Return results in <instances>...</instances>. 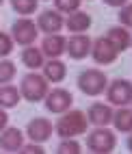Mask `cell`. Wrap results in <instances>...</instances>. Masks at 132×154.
Instances as JSON below:
<instances>
[{
    "instance_id": "603a6c76",
    "label": "cell",
    "mask_w": 132,
    "mask_h": 154,
    "mask_svg": "<svg viewBox=\"0 0 132 154\" xmlns=\"http://www.w3.org/2000/svg\"><path fill=\"white\" fill-rule=\"evenodd\" d=\"M56 152L58 154H80L82 150H80V143L76 141V137H72V139H61Z\"/></svg>"
},
{
    "instance_id": "5b68a950",
    "label": "cell",
    "mask_w": 132,
    "mask_h": 154,
    "mask_svg": "<svg viewBox=\"0 0 132 154\" xmlns=\"http://www.w3.org/2000/svg\"><path fill=\"white\" fill-rule=\"evenodd\" d=\"M106 98L108 104L115 106H128L132 102V83L126 78H117L106 87Z\"/></svg>"
},
{
    "instance_id": "4316f807",
    "label": "cell",
    "mask_w": 132,
    "mask_h": 154,
    "mask_svg": "<svg viewBox=\"0 0 132 154\" xmlns=\"http://www.w3.org/2000/svg\"><path fill=\"white\" fill-rule=\"evenodd\" d=\"M20 152L22 154H44V148H41V143H28V146H22L20 148Z\"/></svg>"
},
{
    "instance_id": "3957f363",
    "label": "cell",
    "mask_w": 132,
    "mask_h": 154,
    "mask_svg": "<svg viewBox=\"0 0 132 154\" xmlns=\"http://www.w3.org/2000/svg\"><path fill=\"white\" fill-rule=\"evenodd\" d=\"M108 87V78L102 69L89 67L85 72H80L78 76V89L82 91L85 96H102Z\"/></svg>"
},
{
    "instance_id": "484cf974",
    "label": "cell",
    "mask_w": 132,
    "mask_h": 154,
    "mask_svg": "<svg viewBox=\"0 0 132 154\" xmlns=\"http://www.w3.org/2000/svg\"><path fill=\"white\" fill-rule=\"evenodd\" d=\"M121 11L117 13V20L121 22V26H126V28H132V5H124V7H119Z\"/></svg>"
},
{
    "instance_id": "ffe728a7",
    "label": "cell",
    "mask_w": 132,
    "mask_h": 154,
    "mask_svg": "<svg viewBox=\"0 0 132 154\" xmlns=\"http://www.w3.org/2000/svg\"><path fill=\"white\" fill-rule=\"evenodd\" d=\"M20 89L13 87V85H0V106L2 109H13L20 104Z\"/></svg>"
},
{
    "instance_id": "7a4b0ae2",
    "label": "cell",
    "mask_w": 132,
    "mask_h": 154,
    "mask_svg": "<svg viewBox=\"0 0 132 154\" xmlns=\"http://www.w3.org/2000/svg\"><path fill=\"white\" fill-rule=\"evenodd\" d=\"M48 91H50L48 89V78L44 74H37V69L28 72L22 78V83H20V94L28 102H41Z\"/></svg>"
},
{
    "instance_id": "277c9868",
    "label": "cell",
    "mask_w": 132,
    "mask_h": 154,
    "mask_svg": "<svg viewBox=\"0 0 132 154\" xmlns=\"http://www.w3.org/2000/svg\"><path fill=\"white\" fill-rule=\"evenodd\" d=\"M117 146V137L115 132H110L106 126H98L95 130L89 132L87 137V148L95 154H110Z\"/></svg>"
},
{
    "instance_id": "9a60e30c",
    "label": "cell",
    "mask_w": 132,
    "mask_h": 154,
    "mask_svg": "<svg viewBox=\"0 0 132 154\" xmlns=\"http://www.w3.org/2000/svg\"><path fill=\"white\" fill-rule=\"evenodd\" d=\"M65 26H67L69 33H87L89 26H91V15H89L87 11L76 9V11H72V13L67 15Z\"/></svg>"
},
{
    "instance_id": "83f0119b",
    "label": "cell",
    "mask_w": 132,
    "mask_h": 154,
    "mask_svg": "<svg viewBox=\"0 0 132 154\" xmlns=\"http://www.w3.org/2000/svg\"><path fill=\"white\" fill-rule=\"evenodd\" d=\"M7 126H9V115H7V111L0 106V132H2Z\"/></svg>"
},
{
    "instance_id": "f546056e",
    "label": "cell",
    "mask_w": 132,
    "mask_h": 154,
    "mask_svg": "<svg viewBox=\"0 0 132 154\" xmlns=\"http://www.w3.org/2000/svg\"><path fill=\"white\" fill-rule=\"evenodd\" d=\"M126 146H128V150L132 152V132H130V137H128V141H126Z\"/></svg>"
},
{
    "instance_id": "2e32d148",
    "label": "cell",
    "mask_w": 132,
    "mask_h": 154,
    "mask_svg": "<svg viewBox=\"0 0 132 154\" xmlns=\"http://www.w3.org/2000/svg\"><path fill=\"white\" fill-rule=\"evenodd\" d=\"M65 74L67 67L61 59H50L44 63V76L48 78V83H61V80H65Z\"/></svg>"
},
{
    "instance_id": "4fadbf2b",
    "label": "cell",
    "mask_w": 132,
    "mask_h": 154,
    "mask_svg": "<svg viewBox=\"0 0 132 154\" xmlns=\"http://www.w3.org/2000/svg\"><path fill=\"white\" fill-rule=\"evenodd\" d=\"M65 48H67V39L58 33L46 35V39L41 42V52L48 59H58L61 54H65Z\"/></svg>"
},
{
    "instance_id": "8992f818",
    "label": "cell",
    "mask_w": 132,
    "mask_h": 154,
    "mask_svg": "<svg viewBox=\"0 0 132 154\" xmlns=\"http://www.w3.org/2000/svg\"><path fill=\"white\" fill-rule=\"evenodd\" d=\"M37 33H39L37 24L33 20H28V17L17 20V22H13V26H11V37H13V42L17 46H33L35 39H37Z\"/></svg>"
},
{
    "instance_id": "4dcf8cb0",
    "label": "cell",
    "mask_w": 132,
    "mask_h": 154,
    "mask_svg": "<svg viewBox=\"0 0 132 154\" xmlns=\"http://www.w3.org/2000/svg\"><path fill=\"white\" fill-rule=\"evenodd\" d=\"M2 2H4V0H0V7H2Z\"/></svg>"
},
{
    "instance_id": "ba28073f",
    "label": "cell",
    "mask_w": 132,
    "mask_h": 154,
    "mask_svg": "<svg viewBox=\"0 0 132 154\" xmlns=\"http://www.w3.org/2000/svg\"><path fill=\"white\" fill-rule=\"evenodd\" d=\"M46 109L50 113H54V115H61V113H65L67 109H72V102H74V96L69 94L67 89H52V91H48L46 98Z\"/></svg>"
},
{
    "instance_id": "cb8c5ba5",
    "label": "cell",
    "mask_w": 132,
    "mask_h": 154,
    "mask_svg": "<svg viewBox=\"0 0 132 154\" xmlns=\"http://www.w3.org/2000/svg\"><path fill=\"white\" fill-rule=\"evenodd\" d=\"M13 44H15L13 37L0 30V59H4V57H9L13 52Z\"/></svg>"
},
{
    "instance_id": "30bf717a",
    "label": "cell",
    "mask_w": 132,
    "mask_h": 154,
    "mask_svg": "<svg viewBox=\"0 0 132 154\" xmlns=\"http://www.w3.org/2000/svg\"><path fill=\"white\" fill-rule=\"evenodd\" d=\"M91 39L85 35V33H74L72 37L67 39V48H65V52L72 57V59H76V61H80V59H85V57H89L91 54Z\"/></svg>"
},
{
    "instance_id": "52a82bcc",
    "label": "cell",
    "mask_w": 132,
    "mask_h": 154,
    "mask_svg": "<svg viewBox=\"0 0 132 154\" xmlns=\"http://www.w3.org/2000/svg\"><path fill=\"white\" fill-rule=\"evenodd\" d=\"M117 54H119V50L106 39V35L104 37H98L95 42L91 44V57H93V61L98 65H110V63H115Z\"/></svg>"
},
{
    "instance_id": "9c48e42d",
    "label": "cell",
    "mask_w": 132,
    "mask_h": 154,
    "mask_svg": "<svg viewBox=\"0 0 132 154\" xmlns=\"http://www.w3.org/2000/svg\"><path fill=\"white\" fill-rule=\"evenodd\" d=\"M52 132H54V126L48 117H35V119H30L28 126H26L28 139L35 141V143H46L52 137Z\"/></svg>"
},
{
    "instance_id": "d6986e66",
    "label": "cell",
    "mask_w": 132,
    "mask_h": 154,
    "mask_svg": "<svg viewBox=\"0 0 132 154\" xmlns=\"http://www.w3.org/2000/svg\"><path fill=\"white\" fill-rule=\"evenodd\" d=\"M119 132H132V109L119 106L113 113V122H110Z\"/></svg>"
},
{
    "instance_id": "6da1fadb",
    "label": "cell",
    "mask_w": 132,
    "mask_h": 154,
    "mask_svg": "<svg viewBox=\"0 0 132 154\" xmlns=\"http://www.w3.org/2000/svg\"><path fill=\"white\" fill-rule=\"evenodd\" d=\"M87 126H89V119H87V113L82 111H65V113H61V117L58 122L54 124V130H56V135L61 139H72V137H80V135H85L87 132Z\"/></svg>"
},
{
    "instance_id": "e0dca14e",
    "label": "cell",
    "mask_w": 132,
    "mask_h": 154,
    "mask_svg": "<svg viewBox=\"0 0 132 154\" xmlns=\"http://www.w3.org/2000/svg\"><path fill=\"white\" fill-rule=\"evenodd\" d=\"M106 39L110 44H113L119 52H124V50H128L130 48V44H132V37H130V33L126 28H121V26H113V28H108V33H106Z\"/></svg>"
},
{
    "instance_id": "ac0fdd59",
    "label": "cell",
    "mask_w": 132,
    "mask_h": 154,
    "mask_svg": "<svg viewBox=\"0 0 132 154\" xmlns=\"http://www.w3.org/2000/svg\"><path fill=\"white\" fill-rule=\"evenodd\" d=\"M22 63H24L28 69H39V67H44L46 59H44L41 48H37V46H24V50H22Z\"/></svg>"
},
{
    "instance_id": "f1b7e54d",
    "label": "cell",
    "mask_w": 132,
    "mask_h": 154,
    "mask_svg": "<svg viewBox=\"0 0 132 154\" xmlns=\"http://www.w3.org/2000/svg\"><path fill=\"white\" fill-rule=\"evenodd\" d=\"M104 2L108 7H124V5H128V0H104Z\"/></svg>"
},
{
    "instance_id": "5bb4252c",
    "label": "cell",
    "mask_w": 132,
    "mask_h": 154,
    "mask_svg": "<svg viewBox=\"0 0 132 154\" xmlns=\"http://www.w3.org/2000/svg\"><path fill=\"white\" fill-rule=\"evenodd\" d=\"M24 146V132L20 128H4L0 135V148L4 152H20V148Z\"/></svg>"
},
{
    "instance_id": "44dd1931",
    "label": "cell",
    "mask_w": 132,
    "mask_h": 154,
    "mask_svg": "<svg viewBox=\"0 0 132 154\" xmlns=\"http://www.w3.org/2000/svg\"><path fill=\"white\" fill-rule=\"evenodd\" d=\"M37 2L39 0H11V7H13L15 13L28 17V15H33L37 11Z\"/></svg>"
},
{
    "instance_id": "7c38bea8",
    "label": "cell",
    "mask_w": 132,
    "mask_h": 154,
    "mask_svg": "<svg viewBox=\"0 0 132 154\" xmlns=\"http://www.w3.org/2000/svg\"><path fill=\"white\" fill-rule=\"evenodd\" d=\"M113 113L115 111L110 109V104L93 102L87 111V119H89V124H93V126H108L110 122H113Z\"/></svg>"
},
{
    "instance_id": "8fae6325",
    "label": "cell",
    "mask_w": 132,
    "mask_h": 154,
    "mask_svg": "<svg viewBox=\"0 0 132 154\" xmlns=\"http://www.w3.org/2000/svg\"><path fill=\"white\" fill-rule=\"evenodd\" d=\"M63 26H65V20H63V15H61V11L46 9V11H41V13H39V17H37V28L44 30L46 35L58 33Z\"/></svg>"
},
{
    "instance_id": "7402d4cb",
    "label": "cell",
    "mask_w": 132,
    "mask_h": 154,
    "mask_svg": "<svg viewBox=\"0 0 132 154\" xmlns=\"http://www.w3.org/2000/svg\"><path fill=\"white\" fill-rule=\"evenodd\" d=\"M15 63L13 61H9L7 57L4 59H0V85H7V83H11V80L15 78Z\"/></svg>"
},
{
    "instance_id": "d4e9b609",
    "label": "cell",
    "mask_w": 132,
    "mask_h": 154,
    "mask_svg": "<svg viewBox=\"0 0 132 154\" xmlns=\"http://www.w3.org/2000/svg\"><path fill=\"white\" fill-rule=\"evenodd\" d=\"M54 7H56V11L69 15L72 11L80 9V0H54Z\"/></svg>"
}]
</instances>
